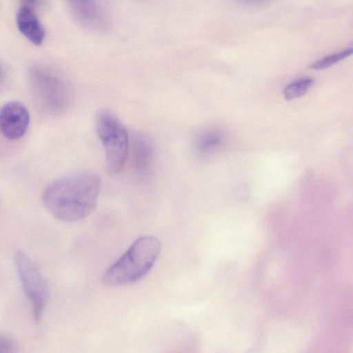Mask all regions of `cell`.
Wrapping results in <instances>:
<instances>
[{
	"instance_id": "1",
	"label": "cell",
	"mask_w": 353,
	"mask_h": 353,
	"mask_svg": "<svg viewBox=\"0 0 353 353\" xmlns=\"http://www.w3.org/2000/svg\"><path fill=\"white\" fill-rule=\"evenodd\" d=\"M101 188L99 176L82 172L50 184L43 195L46 209L57 219L75 222L90 215L96 208Z\"/></svg>"
},
{
	"instance_id": "2",
	"label": "cell",
	"mask_w": 353,
	"mask_h": 353,
	"mask_svg": "<svg viewBox=\"0 0 353 353\" xmlns=\"http://www.w3.org/2000/svg\"><path fill=\"white\" fill-rule=\"evenodd\" d=\"M161 250V243L156 237L138 238L105 272L103 285L117 288L139 281L150 271Z\"/></svg>"
},
{
	"instance_id": "3",
	"label": "cell",
	"mask_w": 353,
	"mask_h": 353,
	"mask_svg": "<svg viewBox=\"0 0 353 353\" xmlns=\"http://www.w3.org/2000/svg\"><path fill=\"white\" fill-rule=\"evenodd\" d=\"M95 127L105 154V168L110 175H116L123 168L128 157L130 139L119 118L108 110L97 114Z\"/></svg>"
},
{
	"instance_id": "4",
	"label": "cell",
	"mask_w": 353,
	"mask_h": 353,
	"mask_svg": "<svg viewBox=\"0 0 353 353\" xmlns=\"http://www.w3.org/2000/svg\"><path fill=\"white\" fill-rule=\"evenodd\" d=\"M14 263L24 293L30 302L33 318L35 321H39L48 299L47 283L23 252L16 253Z\"/></svg>"
},
{
	"instance_id": "5",
	"label": "cell",
	"mask_w": 353,
	"mask_h": 353,
	"mask_svg": "<svg viewBox=\"0 0 353 353\" xmlns=\"http://www.w3.org/2000/svg\"><path fill=\"white\" fill-rule=\"evenodd\" d=\"M68 7L74 20L90 31L104 32L111 28L110 12L101 1L73 0L68 1Z\"/></svg>"
},
{
	"instance_id": "6",
	"label": "cell",
	"mask_w": 353,
	"mask_h": 353,
	"mask_svg": "<svg viewBox=\"0 0 353 353\" xmlns=\"http://www.w3.org/2000/svg\"><path fill=\"white\" fill-rule=\"evenodd\" d=\"M30 124V113L21 102L12 101L0 110V131L10 140L22 137Z\"/></svg>"
},
{
	"instance_id": "7",
	"label": "cell",
	"mask_w": 353,
	"mask_h": 353,
	"mask_svg": "<svg viewBox=\"0 0 353 353\" xmlns=\"http://www.w3.org/2000/svg\"><path fill=\"white\" fill-rule=\"evenodd\" d=\"M133 169L139 177L150 175L154 160V148L151 141L143 134L132 136L130 147Z\"/></svg>"
},
{
	"instance_id": "8",
	"label": "cell",
	"mask_w": 353,
	"mask_h": 353,
	"mask_svg": "<svg viewBox=\"0 0 353 353\" xmlns=\"http://www.w3.org/2000/svg\"><path fill=\"white\" fill-rule=\"evenodd\" d=\"M16 23L19 32L31 43L40 46L46 31L30 2H25L17 10Z\"/></svg>"
},
{
	"instance_id": "9",
	"label": "cell",
	"mask_w": 353,
	"mask_h": 353,
	"mask_svg": "<svg viewBox=\"0 0 353 353\" xmlns=\"http://www.w3.org/2000/svg\"><path fill=\"white\" fill-rule=\"evenodd\" d=\"M223 139V133L219 129H205L197 135L194 141V149L199 154H209L219 147Z\"/></svg>"
},
{
	"instance_id": "10",
	"label": "cell",
	"mask_w": 353,
	"mask_h": 353,
	"mask_svg": "<svg viewBox=\"0 0 353 353\" xmlns=\"http://www.w3.org/2000/svg\"><path fill=\"white\" fill-rule=\"evenodd\" d=\"M314 83L311 77L300 78L285 87L283 94L286 100H292L303 95Z\"/></svg>"
},
{
	"instance_id": "11",
	"label": "cell",
	"mask_w": 353,
	"mask_h": 353,
	"mask_svg": "<svg viewBox=\"0 0 353 353\" xmlns=\"http://www.w3.org/2000/svg\"><path fill=\"white\" fill-rule=\"evenodd\" d=\"M352 52V49L347 48L343 51L335 52L323 57L310 65V68L315 70H321L328 68L341 59L349 56Z\"/></svg>"
},
{
	"instance_id": "12",
	"label": "cell",
	"mask_w": 353,
	"mask_h": 353,
	"mask_svg": "<svg viewBox=\"0 0 353 353\" xmlns=\"http://www.w3.org/2000/svg\"><path fill=\"white\" fill-rule=\"evenodd\" d=\"M0 353H17L16 343L9 336L0 334Z\"/></svg>"
},
{
	"instance_id": "13",
	"label": "cell",
	"mask_w": 353,
	"mask_h": 353,
	"mask_svg": "<svg viewBox=\"0 0 353 353\" xmlns=\"http://www.w3.org/2000/svg\"><path fill=\"white\" fill-rule=\"evenodd\" d=\"M1 77V68H0V78Z\"/></svg>"
}]
</instances>
